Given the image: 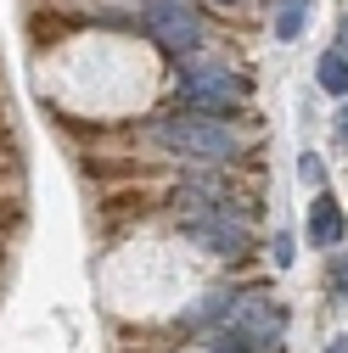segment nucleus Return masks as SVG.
<instances>
[{
	"label": "nucleus",
	"mask_w": 348,
	"mask_h": 353,
	"mask_svg": "<svg viewBox=\"0 0 348 353\" xmlns=\"http://www.w3.org/2000/svg\"><path fill=\"white\" fill-rule=\"evenodd\" d=\"M303 180H309V185H320V180H326V168H320V157H315V152L303 157Z\"/></svg>",
	"instance_id": "nucleus-5"
},
{
	"label": "nucleus",
	"mask_w": 348,
	"mask_h": 353,
	"mask_svg": "<svg viewBox=\"0 0 348 353\" xmlns=\"http://www.w3.org/2000/svg\"><path fill=\"white\" fill-rule=\"evenodd\" d=\"M331 286H337V292H348V258H337V263H331Z\"/></svg>",
	"instance_id": "nucleus-6"
},
{
	"label": "nucleus",
	"mask_w": 348,
	"mask_h": 353,
	"mask_svg": "<svg viewBox=\"0 0 348 353\" xmlns=\"http://www.w3.org/2000/svg\"><path fill=\"white\" fill-rule=\"evenodd\" d=\"M320 84L342 96V90H348V62H342V57H326V62H320Z\"/></svg>",
	"instance_id": "nucleus-4"
},
{
	"label": "nucleus",
	"mask_w": 348,
	"mask_h": 353,
	"mask_svg": "<svg viewBox=\"0 0 348 353\" xmlns=\"http://www.w3.org/2000/svg\"><path fill=\"white\" fill-rule=\"evenodd\" d=\"M309 241H315V247H337V241H342V213H337L331 196H320L315 213H309Z\"/></svg>",
	"instance_id": "nucleus-3"
},
{
	"label": "nucleus",
	"mask_w": 348,
	"mask_h": 353,
	"mask_svg": "<svg viewBox=\"0 0 348 353\" xmlns=\"http://www.w3.org/2000/svg\"><path fill=\"white\" fill-rule=\"evenodd\" d=\"M152 141L168 146V152H180V157H191V163H231V157H242V141L220 118H157Z\"/></svg>",
	"instance_id": "nucleus-1"
},
{
	"label": "nucleus",
	"mask_w": 348,
	"mask_h": 353,
	"mask_svg": "<svg viewBox=\"0 0 348 353\" xmlns=\"http://www.w3.org/2000/svg\"><path fill=\"white\" fill-rule=\"evenodd\" d=\"M180 230H186L197 247H208V252H225V258H242V252H247V230L231 225L225 208H197Z\"/></svg>",
	"instance_id": "nucleus-2"
},
{
	"label": "nucleus",
	"mask_w": 348,
	"mask_h": 353,
	"mask_svg": "<svg viewBox=\"0 0 348 353\" xmlns=\"http://www.w3.org/2000/svg\"><path fill=\"white\" fill-rule=\"evenodd\" d=\"M342 135H348V112H342Z\"/></svg>",
	"instance_id": "nucleus-7"
}]
</instances>
